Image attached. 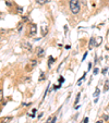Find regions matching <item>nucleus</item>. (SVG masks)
<instances>
[{
  "label": "nucleus",
  "instance_id": "3",
  "mask_svg": "<svg viewBox=\"0 0 109 123\" xmlns=\"http://www.w3.org/2000/svg\"><path fill=\"white\" fill-rule=\"evenodd\" d=\"M11 120H12L11 117H7V118H3L2 120H1V122H2V123H8L9 121H11Z\"/></svg>",
  "mask_w": 109,
  "mask_h": 123
},
{
  "label": "nucleus",
  "instance_id": "8",
  "mask_svg": "<svg viewBox=\"0 0 109 123\" xmlns=\"http://www.w3.org/2000/svg\"><path fill=\"white\" fill-rule=\"evenodd\" d=\"M80 96H81V95H80V94L77 96V100H75V104H77V102H79V100H80Z\"/></svg>",
  "mask_w": 109,
  "mask_h": 123
},
{
  "label": "nucleus",
  "instance_id": "12",
  "mask_svg": "<svg viewBox=\"0 0 109 123\" xmlns=\"http://www.w3.org/2000/svg\"><path fill=\"white\" fill-rule=\"evenodd\" d=\"M97 73H98V69H95L94 70V74H97Z\"/></svg>",
  "mask_w": 109,
  "mask_h": 123
},
{
  "label": "nucleus",
  "instance_id": "6",
  "mask_svg": "<svg viewBox=\"0 0 109 123\" xmlns=\"http://www.w3.org/2000/svg\"><path fill=\"white\" fill-rule=\"evenodd\" d=\"M98 95H99V89H98V88H96L95 93H94V96H95V97H97Z\"/></svg>",
  "mask_w": 109,
  "mask_h": 123
},
{
  "label": "nucleus",
  "instance_id": "7",
  "mask_svg": "<svg viewBox=\"0 0 109 123\" xmlns=\"http://www.w3.org/2000/svg\"><path fill=\"white\" fill-rule=\"evenodd\" d=\"M27 44H28V43H24L23 46L26 47V48H28V49H31V48H32V46H30V45H27Z\"/></svg>",
  "mask_w": 109,
  "mask_h": 123
},
{
  "label": "nucleus",
  "instance_id": "5",
  "mask_svg": "<svg viewBox=\"0 0 109 123\" xmlns=\"http://www.w3.org/2000/svg\"><path fill=\"white\" fill-rule=\"evenodd\" d=\"M38 56H39V57H43V56H44V50H43V49H38Z\"/></svg>",
  "mask_w": 109,
  "mask_h": 123
},
{
  "label": "nucleus",
  "instance_id": "1",
  "mask_svg": "<svg viewBox=\"0 0 109 123\" xmlns=\"http://www.w3.org/2000/svg\"><path fill=\"white\" fill-rule=\"evenodd\" d=\"M70 9L73 13H77L80 11V2L79 0H70Z\"/></svg>",
  "mask_w": 109,
  "mask_h": 123
},
{
  "label": "nucleus",
  "instance_id": "13",
  "mask_svg": "<svg viewBox=\"0 0 109 123\" xmlns=\"http://www.w3.org/2000/svg\"><path fill=\"white\" fill-rule=\"evenodd\" d=\"M35 64H36V61H35V60H33V61H32V65H33V67H34Z\"/></svg>",
  "mask_w": 109,
  "mask_h": 123
},
{
  "label": "nucleus",
  "instance_id": "4",
  "mask_svg": "<svg viewBox=\"0 0 109 123\" xmlns=\"http://www.w3.org/2000/svg\"><path fill=\"white\" fill-rule=\"evenodd\" d=\"M37 1V3H39V5H44V3H47L49 1V0H36Z\"/></svg>",
  "mask_w": 109,
  "mask_h": 123
},
{
  "label": "nucleus",
  "instance_id": "14",
  "mask_svg": "<svg viewBox=\"0 0 109 123\" xmlns=\"http://www.w3.org/2000/svg\"><path fill=\"white\" fill-rule=\"evenodd\" d=\"M96 123H103V121H102V120H99V121H97Z\"/></svg>",
  "mask_w": 109,
  "mask_h": 123
},
{
  "label": "nucleus",
  "instance_id": "10",
  "mask_svg": "<svg viewBox=\"0 0 109 123\" xmlns=\"http://www.w3.org/2000/svg\"><path fill=\"white\" fill-rule=\"evenodd\" d=\"M43 34H46V27H45V26H44V27H43Z\"/></svg>",
  "mask_w": 109,
  "mask_h": 123
},
{
  "label": "nucleus",
  "instance_id": "2",
  "mask_svg": "<svg viewBox=\"0 0 109 123\" xmlns=\"http://www.w3.org/2000/svg\"><path fill=\"white\" fill-rule=\"evenodd\" d=\"M36 31H37V30H36V25H32V26H31V34H32V35L36 34Z\"/></svg>",
  "mask_w": 109,
  "mask_h": 123
},
{
  "label": "nucleus",
  "instance_id": "11",
  "mask_svg": "<svg viewBox=\"0 0 109 123\" xmlns=\"http://www.w3.org/2000/svg\"><path fill=\"white\" fill-rule=\"evenodd\" d=\"M83 123H88V118H85L84 119V122Z\"/></svg>",
  "mask_w": 109,
  "mask_h": 123
},
{
  "label": "nucleus",
  "instance_id": "9",
  "mask_svg": "<svg viewBox=\"0 0 109 123\" xmlns=\"http://www.w3.org/2000/svg\"><path fill=\"white\" fill-rule=\"evenodd\" d=\"M108 89V82H106V85H105V91Z\"/></svg>",
  "mask_w": 109,
  "mask_h": 123
}]
</instances>
